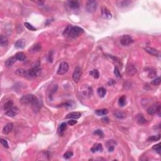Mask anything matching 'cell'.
<instances>
[{"label":"cell","mask_w":161,"mask_h":161,"mask_svg":"<svg viewBox=\"0 0 161 161\" xmlns=\"http://www.w3.org/2000/svg\"><path fill=\"white\" fill-rule=\"evenodd\" d=\"M84 33V30L78 26L68 25L63 32V35L66 38H75Z\"/></svg>","instance_id":"cell-1"},{"label":"cell","mask_w":161,"mask_h":161,"mask_svg":"<svg viewBox=\"0 0 161 161\" xmlns=\"http://www.w3.org/2000/svg\"><path fill=\"white\" fill-rule=\"evenodd\" d=\"M37 100V98L33 94H27V95L23 96L20 99V101L23 104H32Z\"/></svg>","instance_id":"cell-2"},{"label":"cell","mask_w":161,"mask_h":161,"mask_svg":"<svg viewBox=\"0 0 161 161\" xmlns=\"http://www.w3.org/2000/svg\"><path fill=\"white\" fill-rule=\"evenodd\" d=\"M160 112H161V106L159 104H154L151 106V107L148 108L147 110V113L149 115H155V113L158 114L159 116H160Z\"/></svg>","instance_id":"cell-3"},{"label":"cell","mask_w":161,"mask_h":161,"mask_svg":"<svg viewBox=\"0 0 161 161\" xmlns=\"http://www.w3.org/2000/svg\"><path fill=\"white\" fill-rule=\"evenodd\" d=\"M98 6V2L94 0H89L86 3V10L89 13H93L96 11Z\"/></svg>","instance_id":"cell-4"},{"label":"cell","mask_w":161,"mask_h":161,"mask_svg":"<svg viewBox=\"0 0 161 161\" xmlns=\"http://www.w3.org/2000/svg\"><path fill=\"white\" fill-rule=\"evenodd\" d=\"M41 72H42L41 69H40L39 67H32L31 69L27 71L28 78H36V77L39 76L40 75Z\"/></svg>","instance_id":"cell-5"},{"label":"cell","mask_w":161,"mask_h":161,"mask_svg":"<svg viewBox=\"0 0 161 161\" xmlns=\"http://www.w3.org/2000/svg\"><path fill=\"white\" fill-rule=\"evenodd\" d=\"M69 66L66 62H62L59 65L58 71H57V74L59 75H64L66 73H67V71H69Z\"/></svg>","instance_id":"cell-6"},{"label":"cell","mask_w":161,"mask_h":161,"mask_svg":"<svg viewBox=\"0 0 161 161\" xmlns=\"http://www.w3.org/2000/svg\"><path fill=\"white\" fill-rule=\"evenodd\" d=\"M120 42L122 45L126 46V45H128L130 44L133 43V40L132 37L129 35H124L121 37L120 39Z\"/></svg>","instance_id":"cell-7"},{"label":"cell","mask_w":161,"mask_h":161,"mask_svg":"<svg viewBox=\"0 0 161 161\" xmlns=\"http://www.w3.org/2000/svg\"><path fill=\"white\" fill-rule=\"evenodd\" d=\"M81 75H82V70H81V69L79 67H76L74 73L72 74V79H73L74 82L78 83L79 81L80 80Z\"/></svg>","instance_id":"cell-8"},{"label":"cell","mask_w":161,"mask_h":161,"mask_svg":"<svg viewBox=\"0 0 161 161\" xmlns=\"http://www.w3.org/2000/svg\"><path fill=\"white\" fill-rule=\"evenodd\" d=\"M126 73L130 76H133L137 73V69L133 64H128L126 66Z\"/></svg>","instance_id":"cell-9"},{"label":"cell","mask_w":161,"mask_h":161,"mask_svg":"<svg viewBox=\"0 0 161 161\" xmlns=\"http://www.w3.org/2000/svg\"><path fill=\"white\" fill-rule=\"evenodd\" d=\"M101 16H102L103 18L109 20V19L111 18L112 15H111V12L108 8L105 7V6H102L101 7Z\"/></svg>","instance_id":"cell-10"},{"label":"cell","mask_w":161,"mask_h":161,"mask_svg":"<svg viewBox=\"0 0 161 161\" xmlns=\"http://www.w3.org/2000/svg\"><path fill=\"white\" fill-rule=\"evenodd\" d=\"M18 111V108H16V107H13L12 109H10L9 110H8V111L5 112V114L6 115H8V116H10V117H14L15 116H16L17 115Z\"/></svg>","instance_id":"cell-11"},{"label":"cell","mask_w":161,"mask_h":161,"mask_svg":"<svg viewBox=\"0 0 161 161\" xmlns=\"http://www.w3.org/2000/svg\"><path fill=\"white\" fill-rule=\"evenodd\" d=\"M132 3V1H129V0H121V1H116V5H117V6H119V7L123 8L130 5Z\"/></svg>","instance_id":"cell-12"},{"label":"cell","mask_w":161,"mask_h":161,"mask_svg":"<svg viewBox=\"0 0 161 161\" xmlns=\"http://www.w3.org/2000/svg\"><path fill=\"white\" fill-rule=\"evenodd\" d=\"M66 128H67V123L66 122L62 123L60 125V126H59V128L57 130V132H58L59 135L61 136V137L64 135V132H65Z\"/></svg>","instance_id":"cell-13"},{"label":"cell","mask_w":161,"mask_h":161,"mask_svg":"<svg viewBox=\"0 0 161 161\" xmlns=\"http://www.w3.org/2000/svg\"><path fill=\"white\" fill-rule=\"evenodd\" d=\"M116 145V142L114 140H108L106 142V145L108 147L109 152H113L115 148V146Z\"/></svg>","instance_id":"cell-14"},{"label":"cell","mask_w":161,"mask_h":161,"mask_svg":"<svg viewBox=\"0 0 161 161\" xmlns=\"http://www.w3.org/2000/svg\"><path fill=\"white\" fill-rule=\"evenodd\" d=\"M145 50L148 53H150V54L154 56H159V51L157 50H156V49H154V48L150 47H146L145 48Z\"/></svg>","instance_id":"cell-15"},{"label":"cell","mask_w":161,"mask_h":161,"mask_svg":"<svg viewBox=\"0 0 161 161\" xmlns=\"http://www.w3.org/2000/svg\"><path fill=\"white\" fill-rule=\"evenodd\" d=\"M103 150V146L101 144H96L93 145V147L91 148V151L93 153H95L96 152H102Z\"/></svg>","instance_id":"cell-16"},{"label":"cell","mask_w":161,"mask_h":161,"mask_svg":"<svg viewBox=\"0 0 161 161\" xmlns=\"http://www.w3.org/2000/svg\"><path fill=\"white\" fill-rule=\"evenodd\" d=\"M41 50V45L40 44H35L29 49V52L30 53H37Z\"/></svg>","instance_id":"cell-17"},{"label":"cell","mask_w":161,"mask_h":161,"mask_svg":"<svg viewBox=\"0 0 161 161\" xmlns=\"http://www.w3.org/2000/svg\"><path fill=\"white\" fill-rule=\"evenodd\" d=\"M81 116L80 112H71L69 113L66 116V118H71V119H78Z\"/></svg>","instance_id":"cell-18"},{"label":"cell","mask_w":161,"mask_h":161,"mask_svg":"<svg viewBox=\"0 0 161 161\" xmlns=\"http://www.w3.org/2000/svg\"><path fill=\"white\" fill-rule=\"evenodd\" d=\"M25 44L26 42L24 39H20L15 42V46L17 49H23L25 47Z\"/></svg>","instance_id":"cell-19"},{"label":"cell","mask_w":161,"mask_h":161,"mask_svg":"<svg viewBox=\"0 0 161 161\" xmlns=\"http://www.w3.org/2000/svg\"><path fill=\"white\" fill-rule=\"evenodd\" d=\"M13 124L12 123H9L7 125H6L5 126V127L3 129V133L4 134H8L13 129Z\"/></svg>","instance_id":"cell-20"},{"label":"cell","mask_w":161,"mask_h":161,"mask_svg":"<svg viewBox=\"0 0 161 161\" xmlns=\"http://www.w3.org/2000/svg\"><path fill=\"white\" fill-rule=\"evenodd\" d=\"M15 57H16V60H19V61H25V60L27 59V57H26L25 54L23 52H17L15 55Z\"/></svg>","instance_id":"cell-21"},{"label":"cell","mask_w":161,"mask_h":161,"mask_svg":"<svg viewBox=\"0 0 161 161\" xmlns=\"http://www.w3.org/2000/svg\"><path fill=\"white\" fill-rule=\"evenodd\" d=\"M13 104H14L13 101H12V100H9V101H8L7 102L5 103V104H4L3 110L6 112L8 110L12 109L13 107H14L13 106Z\"/></svg>","instance_id":"cell-22"},{"label":"cell","mask_w":161,"mask_h":161,"mask_svg":"<svg viewBox=\"0 0 161 161\" xmlns=\"http://www.w3.org/2000/svg\"><path fill=\"white\" fill-rule=\"evenodd\" d=\"M31 106H32L33 110H34V111H35V112L40 111V110L41 108V105L39 101L38 100V99H37L35 102L33 103L32 104H31Z\"/></svg>","instance_id":"cell-23"},{"label":"cell","mask_w":161,"mask_h":161,"mask_svg":"<svg viewBox=\"0 0 161 161\" xmlns=\"http://www.w3.org/2000/svg\"><path fill=\"white\" fill-rule=\"evenodd\" d=\"M114 115L115 116V117L119 118V119H124L126 117V113L122 111H116L114 113Z\"/></svg>","instance_id":"cell-24"},{"label":"cell","mask_w":161,"mask_h":161,"mask_svg":"<svg viewBox=\"0 0 161 161\" xmlns=\"http://www.w3.org/2000/svg\"><path fill=\"white\" fill-rule=\"evenodd\" d=\"M16 60H16L15 56V57H10V58L6 60V62H5V66H6L7 67H11V66H12L15 64Z\"/></svg>","instance_id":"cell-25"},{"label":"cell","mask_w":161,"mask_h":161,"mask_svg":"<svg viewBox=\"0 0 161 161\" xmlns=\"http://www.w3.org/2000/svg\"><path fill=\"white\" fill-rule=\"evenodd\" d=\"M16 74H17L18 76H23V77H26V78H28V73H27V71L26 70L23 69H18L15 72Z\"/></svg>","instance_id":"cell-26"},{"label":"cell","mask_w":161,"mask_h":161,"mask_svg":"<svg viewBox=\"0 0 161 161\" xmlns=\"http://www.w3.org/2000/svg\"><path fill=\"white\" fill-rule=\"evenodd\" d=\"M8 44V40L6 38V37L4 36V35H1L0 37V45L1 47H6L7 46Z\"/></svg>","instance_id":"cell-27"},{"label":"cell","mask_w":161,"mask_h":161,"mask_svg":"<svg viewBox=\"0 0 161 161\" xmlns=\"http://www.w3.org/2000/svg\"><path fill=\"white\" fill-rule=\"evenodd\" d=\"M136 120H137V122L139 124H144L147 122V120L144 118V116L142 115H141V114H138V115H137L136 116Z\"/></svg>","instance_id":"cell-28"},{"label":"cell","mask_w":161,"mask_h":161,"mask_svg":"<svg viewBox=\"0 0 161 161\" xmlns=\"http://www.w3.org/2000/svg\"><path fill=\"white\" fill-rule=\"evenodd\" d=\"M95 113L98 116H104L108 113V111L107 109H101L96 110L95 111Z\"/></svg>","instance_id":"cell-29"},{"label":"cell","mask_w":161,"mask_h":161,"mask_svg":"<svg viewBox=\"0 0 161 161\" xmlns=\"http://www.w3.org/2000/svg\"><path fill=\"white\" fill-rule=\"evenodd\" d=\"M69 3L70 8L72 9H78L79 7V3L78 1H71Z\"/></svg>","instance_id":"cell-30"},{"label":"cell","mask_w":161,"mask_h":161,"mask_svg":"<svg viewBox=\"0 0 161 161\" xmlns=\"http://www.w3.org/2000/svg\"><path fill=\"white\" fill-rule=\"evenodd\" d=\"M126 98L125 95L121 96L119 98V100H118V103H119V105L120 106L123 107L126 104Z\"/></svg>","instance_id":"cell-31"},{"label":"cell","mask_w":161,"mask_h":161,"mask_svg":"<svg viewBox=\"0 0 161 161\" xmlns=\"http://www.w3.org/2000/svg\"><path fill=\"white\" fill-rule=\"evenodd\" d=\"M106 93V91L104 88H99L98 89V94L101 98H103Z\"/></svg>","instance_id":"cell-32"},{"label":"cell","mask_w":161,"mask_h":161,"mask_svg":"<svg viewBox=\"0 0 161 161\" xmlns=\"http://www.w3.org/2000/svg\"><path fill=\"white\" fill-rule=\"evenodd\" d=\"M89 74L92 76L94 79H98L99 77H100V73H99V71L97 69H94L93 71H90Z\"/></svg>","instance_id":"cell-33"},{"label":"cell","mask_w":161,"mask_h":161,"mask_svg":"<svg viewBox=\"0 0 161 161\" xmlns=\"http://www.w3.org/2000/svg\"><path fill=\"white\" fill-rule=\"evenodd\" d=\"M24 25H25V27L26 28H27V29H28L29 30H31V31H36L37 30L36 28H35L34 27H33V26L31 25L29 23H27V22H26V23H24Z\"/></svg>","instance_id":"cell-34"},{"label":"cell","mask_w":161,"mask_h":161,"mask_svg":"<svg viewBox=\"0 0 161 161\" xmlns=\"http://www.w3.org/2000/svg\"><path fill=\"white\" fill-rule=\"evenodd\" d=\"M160 138V135H154V136H151L149 138H148V141H152V142H155L157 141V140H159Z\"/></svg>","instance_id":"cell-35"},{"label":"cell","mask_w":161,"mask_h":161,"mask_svg":"<svg viewBox=\"0 0 161 161\" xmlns=\"http://www.w3.org/2000/svg\"><path fill=\"white\" fill-rule=\"evenodd\" d=\"M157 75V72L154 69H151L150 70L149 72H148V78H155V76H156Z\"/></svg>","instance_id":"cell-36"},{"label":"cell","mask_w":161,"mask_h":161,"mask_svg":"<svg viewBox=\"0 0 161 161\" xmlns=\"http://www.w3.org/2000/svg\"><path fill=\"white\" fill-rule=\"evenodd\" d=\"M160 143H159V144H156V145H155L153 147H152L153 150H154L155 152H157V153L159 154H160Z\"/></svg>","instance_id":"cell-37"},{"label":"cell","mask_w":161,"mask_h":161,"mask_svg":"<svg viewBox=\"0 0 161 161\" xmlns=\"http://www.w3.org/2000/svg\"><path fill=\"white\" fill-rule=\"evenodd\" d=\"M72 155H73V152H71V151H68V152H66L64 154V158L66 159H68L71 158Z\"/></svg>","instance_id":"cell-38"},{"label":"cell","mask_w":161,"mask_h":161,"mask_svg":"<svg viewBox=\"0 0 161 161\" xmlns=\"http://www.w3.org/2000/svg\"><path fill=\"white\" fill-rule=\"evenodd\" d=\"M160 81H161L160 78V77H159V78H157L156 79H154L153 81H152L151 83H152L153 85H155V86H157V85H159V84L160 83Z\"/></svg>","instance_id":"cell-39"},{"label":"cell","mask_w":161,"mask_h":161,"mask_svg":"<svg viewBox=\"0 0 161 161\" xmlns=\"http://www.w3.org/2000/svg\"><path fill=\"white\" fill-rule=\"evenodd\" d=\"M114 74H115V75L116 76V78H120L121 77H122L120 72L119 69H118V68L117 67H115V69H114Z\"/></svg>","instance_id":"cell-40"},{"label":"cell","mask_w":161,"mask_h":161,"mask_svg":"<svg viewBox=\"0 0 161 161\" xmlns=\"http://www.w3.org/2000/svg\"><path fill=\"white\" fill-rule=\"evenodd\" d=\"M0 142H1V144H2L3 146L5 148H8V142L6 141V140L5 139H3V138H1V140H0Z\"/></svg>","instance_id":"cell-41"},{"label":"cell","mask_w":161,"mask_h":161,"mask_svg":"<svg viewBox=\"0 0 161 161\" xmlns=\"http://www.w3.org/2000/svg\"><path fill=\"white\" fill-rule=\"evenodd\" d=\"M94 134L100 136V137H102L103 136V133L102 132V130H100V129H98V130H96L95 132H94Z\"/></svg>","instance_id":"cell-42"},{"label":"cell","mask_w":161,"mask_h":161,"mask_svg":"<svg viewBox=\"0 0 161 161\" xmlns=\"http://www.w3.org/2000/svg\"><path fill=\"white\" fill-rule=\"evenodd\" d=\"M77 123V121L75 120H70L69 121H68V124L71 126H73V125H76Z\"/></svg>","instance_id":"cell-43"},{"label":"cell","mask_w":161,"mask_h":161,"mask_svg":"<svg viewBox=\"0 0 161 161\" xmlns=\"http://www.w3.org/2000/svg\"><path fill=\"white\" fill-rule=\"evenodd\" d=\"M31 66H32V67H39L40 62L38 60H37L36 62H34Z\"/></svg>","instance_id":"cell-44"},{"label":"cell","mask_w":161,"mask_h":161,"mask_svg":"<svg viewBox=\"0 0 161 161\" xmlns=\"http://www.w3.org/2000/svg\"><path fill=\"white\" fill-rule=\"evenodd\" d=\"M102 121L103 122H104V123H108V122H109V119H108V118L107 117H106V118H103Z\"/></svg>","instance_id":"cell-45"},{"label":"cell","mask_w":161,"mask_h":161,"mask_svg":"<svg viewBox=\"0 0 161 161\" xmlns=\"http://www.w3.org/2000/svg\"><path fill=\"white\" fill-rule=\"evenodd\" d=\"M35 3L38 4V5H43V4L44 3V1H35Z\"/></svg>","instance_id":"cell-46"}]
</instances>
